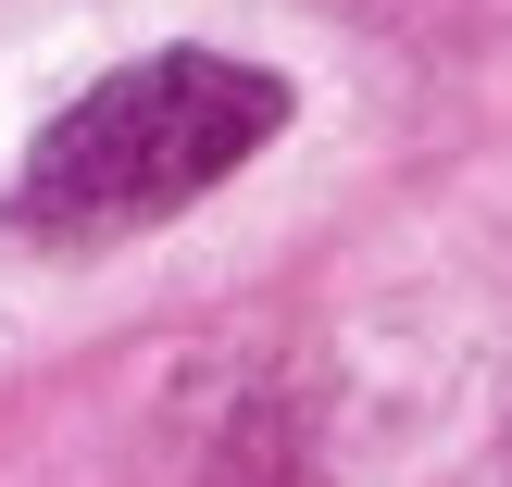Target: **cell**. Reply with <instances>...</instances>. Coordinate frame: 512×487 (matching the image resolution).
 Wrapping results in <instances>:
<instances>
[{"label":"cell","instance_id":"6da1fadb","mask_svg":"<svg viewBox=\"0 0 512 487\" xmlns=\"http://www.w3.org/2000/svg\"><path fill=\"white\" fill-rule=\"evenodd\" d=\"M288 125V88L263 63H225V50H150V63L75 88L63 113L38 125L13 175V225L25 238H138V225H175L188 200H213L250 150Z\"/></svg>","mask_w":512,"mask_h":487}]
</instances>
